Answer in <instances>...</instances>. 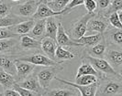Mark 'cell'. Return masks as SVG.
Listing matches in <instances>:
<instances>
[{"label":"cell","instance_id":"cell-1","mask_svg":"<svg viewBox=\"0 0 122 96\" xmlns=\"http://www.w3.org/2000/svg\"><path fill=\"white\" fill-rule=\"evenodd\" d=\"M97 96H121L122 81L118 77L105 76L97 82V89L96 91Z\"/></svg>","mask_w":122,"mask_h":96},{"label":"cell","instance_id":"cell-2","mask_svg":"<svg viewBox=\"0 0 122 96\" xmlns=\"http://www.w3.org/2000/svg\"><path fill=\"white\" fill-rule=\"evenodd\" d=\"M62 70H63V66L61 63H57L51 66H43V68L40 69L39 71L35 70V72H36L37 77H38L41 86L43 89H46L49 87L51 81L54 80L56 75L59 72H61Z\"/></svg>","mask_w":122,"mask_h":96},{"label":"cell","instance_id":"cell-3","mask_svg":"<svg viewBox=\"0 0 122 96\" xmlns=\"http://www.w3.org/2000/svg\"><path fill=\"white\" fill-rule=\"evenodd\" d=\"M86 59L97 72H100L105 76H109V77H118L121 78L122 74H119L110 66V64L105 60L104 58H96L91 56H84L82 57Z\"/></svg>","mask_w":122,"mask_h":96},{"label":"cell","instance_id":"cell-4","mask_svg":"<svg viewBox=\"0 0 122 96\" xmlns=\"http://www.w3.org/2000/svg\"><path fill=\"white\" fill-rule=\"evenodd\" d=\"M41 2V0H25L20 4L17 3L12 6L11 13L26 19L32 18Z\"/></svg>","mask_w":122,"mask_h":96},{"label":"cell","instance_id":"cell-5","mask_svg":"<svg viewBox=\"0 0 122 96\" xmlns=\"http://www.w3.org/2000/svg\"><path fill=\"white\" fill-rule=\"evenodd\" d=\"M104 59L117 73L122 74V50L121 48L117 46L107 45L104 54Z\"/></svg>","mask_w":122,"mask_h":96},{"label":"cell","instance_id":"cell-6","mask_svg":"<svg viewBox=\"0 0 122 96\" xmlns=\"http://www.w3.org/2000/svg\"><path fill=\"white\" fill-rule=\"evenodd\" d=\"M109 26L110 25L108 23L107 18H106L102 15L95 14L87 22L86 33H88L89 35L99 34V33L103 34Z\"/></svg>","mask_w":122,"mask_h":96},{"label":"cell","instance_id":"cell-7","mask_svg":"<svg viewBox=\"0 0 122 96\" xmlns=\"http://www.w3.org/2000/svg\"><path fill=\"white\" fill-rule=\"evenodd\" d=\"M15 59L19 60H23V61H27L32 63L36 66H51V65H55L59 62L55 61V60L50 59L49 57H47L45 54L42 53H30V54H26V55H15Z\"/></svg>","mask_w":122,"mask_h":96},{"label":"cell","instance_id":"cell-8","mask_svg":"<svg viewBox=\"0 0 122 96\" xmlns=\"http://www.w3.org/2000/svg\"><path fill=\"white\" fill-rule=\"evenodd\" d=\"M96 13H86V15L82 16L79 19L74 21L72 24V28L69 31L70 37L75 41L76 39L80 38L81 37L86 34V25L90 18L95 15Z\"/></svg>","mask_w":122,"mask_h":96},{"label":"cell","instance_id":"cell-9","mask_svg":"<svg viewBox=\"0 0 122 96\" xmlns=\"http://www.w3.org/2000/svg\"><path fill=\"white\" fill-rule=\"evenodd\" d=\"M56 42L59 46L61 47H68V48H83L84 46L78 43V42L74 41L71 37L67 34V32L65 31L63 25L61 22H58V30H57V34H56Z\"/></svg>","mask_w":122,"mask_h":96},{"label":"cell","instance_id":"cell-10","mask_svg":"<svg viewBox=\"0 0 122 96\" xmlns=\"http://www.w3.org/2000/svg\"><path fill=\"white\" fill-rule=\"evenodd\" d=\"M15 66H16V76H15L16 82L22 81L30 73H32L36 69V65L17 59H15Z\"/></svg>","mask_w":122,"mask_h":96},{"label":"cell","instance_id":"cell-11","mask_svg":"<svg viewBox=\"0 0 122 96\" xmlns=\"http://www.w3.org/2000/svg\"><path fill=\"white\" fill-rule=\"evenodd\" d=\"M103 38L107 45L122 48V29L109 26L103 33Z\"/></svg>","mask_w":122,"mask_h":96},{"label":"cell","instance_id":"cell-12","mask_svg":"<svg viewBox=\"0 0 122 96\" xmlns=\"http://www.w3.org/2000/svg\"><path fill=\"white\" fill-rule=\"evenodd\" d=\"M17 83L19 86L25 88V89H28V90L32 91H35L37 93H39L40 96L42 95L43 91H44V89L41 86V84L39 82V80H38V77H37V74L35 71L32 73H30L29 76H27L25 79H23L22 81L18 82Z\"/></svg>","mask_w":122,"mask_h":96},{"label":"cell","instance_id":"cell-13","mask_svg":"<svg viewBox=\"0 0 122 96\" xmlns=\"http://www.w3.org/2000/svg\"><path fill=\"white\" fill-rule=\"evenodd\" d=\"M54 80L58 81L59 82L62 84H66L71 87H73L77 91H79L80 95L81 96H95L96 95V91L97 89V82L89 84V85H81V84H77L75 82H72L66 80H61V79H58L55 77Z\"/></svg>","mask_w":122,"mask_h":96},{"label":"cell","instance_id":"cell-14","mask_svg":"<svg viewBox=\"0 0 122 96\" xmlns=\"http://www.w3.org/2000/svg\"><path fill=\"white\" fill-rule=\"evenodd\" d=\"M18 48L22 51H31L41 49V40L36 39L28 34L21 35L18 38Z\"/></svg>","mask_w":122,"mask_h":96},{"label":"cell","instance_id":"cell-15","mask_svg":"<svg viewBox=\"0 0 122 96\" xmlns=\"http://www.w3.org/2000/svg\"><path fill=\"white\" fill-rule=\"evenodd\" d=\"M56 16H64L63 10L60 11V12H55L47 6L46 0H41V2L40 3V5L37 8L36 12L34 13V15L32 16L31 18H33L34 20H37V19H43V18L56 17Z\"/></svg>","mask_w":122,"mask_h":96},{"label":"cell","instance_id":"cell-16","mask_svg":"<svg viewBox=\"0 0 122 96\" xmlns=\"http://www.w3.org/2000/svg\"><path fill=\"white\" fill-rule=\"evenodd\" d=\"M18 38H10L0 39V54H18V50H17V48H18Z\"/></svg>","mask_w":122,"mask_h":96},{"label":"cell","instance_id":"cell-17","mask_svg":"<svg viewBox=\"0 0 122 96\" xmlns=\"http://www.w3.org/2000/svg\"><path fill=\"white\" fill-rule=\"evenodd\" d=\"M107 43L105 42L104 38L97 44L91 46V47H86V48L82 52V57L84 56H91L96 58H104V54L107 49Z\"/></svg>","mask_w":122,"mask_h":96},{"label":"cell","instance_id":"cell-18","mask_svg":"<svg viewBox=\"0 0 122 96\" xmlns=\"http://www.w3.org/2000/svg\"><path fill=\"white\" fill-rule=\"evenodd\" d=\"M58 44L56 40L49 37H44L41 39V49L50 59L55 60V51ZM56 61V60H55Z\"/></svg>","mask_w":122,"mask_h":96},{"label":"cell","instance_id":"cell-19","mask_svg":"<svg viewBox=\"0 0 122 96\" xmlns=\"http://www.w3.org/2000/svg\"><path fill=\"white\" fill-rule=\"evenodd\" d=\"M0 68L15 77L16 76L15 55L0 54Z\"/></svg>","mask_w":122,"mask_h":96},{"label":"cell","instance_id":"cell-20","mask_svg":"<svg viewBox=\"0 0 122 96\" xmlns=\"http://www.w3.org/2000/svg\"><path fill=\"white\" fill-rule=\"evenodd\" d=\"M60 16L56 17H50L46 18L45 22V34L44 37H49L51 38L56 40V34L58 30V19Z\"/></svg>","mask_w":122,"mask_h":96},{"label":"cell","instance_id":"cell-21","mask_svg":"<svg viewBox=\"0 0 122 96\" xmlns=\"http://www.w3.org/2000/svg\"><path fill=\"white\" fill-rule=\"evenodd\" d=\"M34 23H35V20L33 18H31L30 20H24L20 23L8 27V29L11 30L13 33L17 34L18 36H21V35H25V34H29V32L33 28Z\"/></svg>","mask_w":122,"mask_h":96},{"label":"cell","instance_id":"cell-22","mask_svg":"<svg viewBox=\"0 0 122 96\" xmlns=\"http://www.w3.org/2000/svg\"><path fill=\"white\" fill-rule=\"evenodd\" d=\"M86 74H92V75H95L97 76V79L103 78L105 77V75L101 74L100 72H97L94 67L92 66L91 64L84 58H82V63L79 66L78 70H77V73H76V77H79V76H82V75H86Z\"/></svg>","mask_w":122,"mask_h":96},{"label":"cell","instance_id":"cell-23","mask_svg":"<svg viewBox=\"0 0 122 96\" xmlns=\"http://www.w3.org/2000/svg\"><path fill=\"white\" fill-rule=\"evenodd\" d=\"M45 22H46V18L35 20L34 26L28 35H30L36 39L41 40L42 38H44V34H45Z\"/></svg>","mask_w":122,"mask_h":96},{"label":"cell","instance_id":"cell-24","mask_svg":"<svg viewBox=\"0 0 122 96\" xmlns=\"http://www.w3.org/2000/svg\"><path fill=\"white\" fill-rule=\"evenodd\" d=\"M76 89H44L42 96H77L78 92H75Z\"/></svg>","mask_w":122,"mask_h":96},{"label":"cell","instance_id":"cell-25","mask_svg":"<svg viewBox=\"0 0 122 96\" xmlns=\"http://www.w3.org/2000/svg\"><path fill=\"white\" fill-rule=\"evenodd\" d=\"M102 39H103V34L99 33V34H92V35H84L80 38L76 39L75 41L81 43L84 47H91L97 44Z\"/></svg>","mask_w":122,"mask_h":96},{"label":"cell","instance_id":"cell-26","mask_svg":"<svg viewBox=\"0 0 122 96\" xmlns=\"http://www.w3.org/2000/svg\"><path fill=\"white\" fill-rule=\"evenodd\" d=\"M26 20V18H20L15 14H8L7 16L0 18V28H8Z\"/></svg>","mask_w":122,"mask_h":96},{"label":"cell","instance_id":"cell-27","mask_svg":"<svg viewBox=\"0 0 122 96\" xmlns=\"http://www.w3.org/2000/svg\"><path fill=\"white\" fill-rule=\"evenodd\" d=\"M74 57H75V54L73 52L65 49L61 46H59V45L57 46L56 51H55V60L57 62L61 63L64 60H71L74 59Z\"/></svg>","mask_w":122,"mask_h":96},{"label":"cell","instance_id":"cell-28","mask_svg":"<svg viewBox=\"0 0 122 96\" xmlns=\"http://www.w3.org/2000/svg\"><path fill=\"white\" fill-rule=\"evenodd\" d=\"M15 83H16L15 77L0 68V86H2L3 89H7V88H12Z\"/></svg>","mask_w":122,"mask_h":96},{"label":"cell","instance_id":"cell-29","mask_svg":"<svg viewBox=\"0 0 122 96\" xmlns=\"http://www.w3.org/2000/svg\"><path fill=\"white\" fill-rule=\"evenodd\" d=\"M71 0H46V4L55 12L62 11Z\"/></svg>","mask_w":122,"mask_h":96},{"label":"cell","instance_id":"cell-30","mask_svg":"<svg viewBox=\"0 0 122 96\" xmlns=\"http://www.w3.org/2000/svg\"><path fill=\"white\" fill-rule=\"evenodd\" d=\"M119 10H122V0H113V1L110 3V5L108 6V7H107L101 15L106 17V18H107L111 13L117 12V11H119ZM98 15H99V14H98Z\"/></svg>","mask_w":122,"mask_h":96},{"label":"cell","instance_id":"cell-31","mask_svg":"<svg viewBox=\"0 0 122 96\" xmlns=\"http://www.w3.org/2000/svg\"><path fill=\"white\" fill-rule=\"evenodd\" d=\"M97 82V77L92 74H86V75H82L79 77H75V83L81 84V85H89V84L95 83Z\"/></svg>","mask_w":122,"mask_h":96},{"label":"cell","instance_id":"cell-32","mask_svg":"<svg viewBox=\"0 0 122 96\" xmlns=\"http://www.w3.org/2000/svg\"><path fill=\"white\" fill-rule=\"evenodd\" d=\"M15 4H17V3H14L10 0H2V1H0V18L7 16L8 14H10L12 6Z\"/></svg>","mask_w":122,"mask_h":96},{"label":"cell","instance_id":"cell-33","mask_svg":"<svg viewBox=\"0 0 122 96\" xmlns=\"http://www.w3.org/2000/svg\"><path fill=\"white\" fill-rule=\"evenodd\" d=\"M107 20H108V23L111 27L118 29H122V22L118 17V15H117V12L111 13L107 17Z\"/></svg>","mask_w":122,"mask_h":96},{"label":"cell","instance_id":"cell-34","mask_svg":"<svg viewBox=\"0 0 122 96\" xmlns=\"http://www.w3.org/2000/svg\"><path fill=\"white\" fill-rule=\"evenodd\" d=\"M13 88L18 91L20 96H40L39 93H37L35 91H32L28 90V89H25L23 87L19 86L17 82L13 85Z\"/></svg>","mask_w":122,"mask_h":96},{"label":"cell","instance_id":"cell-35","mask_svg":"<svg viewBox=\"0 0 122 96\" xmlns=\"http://www.w3.org/2000/svg\"><path fill=\"white\" fill-rule=\"evenodd\" d=\"M110 3H111V0H97V10L95 13L101 15L108 7Z\"/></svg>","mask_w":122,"mask_h":96},{"label":"cell","instance_id":"cell-36","mask_svg":"<svg viewBox=\"0 0 122 96\" xmlns=\"http://www.w3.org/2000/svg\"><path fill=\"white\" fill-rule=\"evenodd\" d=\"M18 38L19 36L13 33L8 28H0V39L3 38Z\"/></svg>","mask_w":122,"mask_h":96},{"label":"cell","instance_id":"cell-37","mask_svg":"<svg viewBox=\"0 0 122 96\" xmlns=\"http://www.w3.org/2000/svg\"><path fill=\"white\" fill-rule=\"evenodd\" d=\"M84 2H85V0H71L69 2V4L66 6V7L63 9L64 15L69 14V13L72 11V9H73L74 7L81 6V5H84Z\"/></svg>","mask_w":122,"mask_h":96},{"label":"cell","instance_id":"cell-38","mask_svg":"<svg viewBox=\"0 0 122 96\" xmlns=\"http://www.w3.org/2000/svg\"><path fill=\"white\" fill-rule=\"evenodd\" d=\"M85 7L88 13H95L97 10V1L96 0H85Z\"/></svg>","mask_w":122,"mask_h":96},{"label":"cell","instance_id":"cell-39","mask_svg":"<svg viewBox=\"0 0 122 96\" xmlns=\"http://www.w3.org/2000/svg\"><path fill=\"white\" fill-rule=\"evenodd\" d=\"M0 96H20L17 91L14 88H7V89H4L3 92L0 93Z\"/></svg>","mask_w":122,"mask_h":96},{"label":"cell","instance_id":"cell-40","mask_svg":"<svg viewBox=\"0 0 122 96\" xmlns=\"http://www.w3.org/2000/svg\"><path fill=\"white\" fill-rule=\"evenodd\" d=\"M10 1H12V2H14V3H18V2L21 1V0H10Z\"/></svg>","mask_w":122,"mask_h":96},{"label":"cell","instance_id":"cell-41","mask_svg":"<svg viewBox=\"0 0 122 96\" xmlns=\"http://www.w3.org/2000/svg\"><path fill=\"white\" fill-rule=\"evenodd\" d=\"M0 1H2V0H0Z\"/></svg>","mask_w":122,"mask_h":96}]
</instances>
